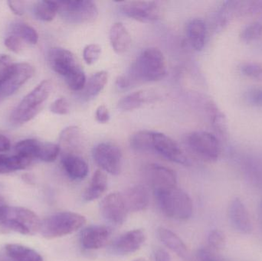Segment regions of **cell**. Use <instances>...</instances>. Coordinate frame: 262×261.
Masks as SVG:
<instances>
[{"mask_svg": "<svg viewBox=\"0 0 262 261\" xmlns=\"http://www.w3.org/2000/svg\"><path fill=\"white\" fill-rule=\"evenodd\" d=\"M258 220H259L260 225H261L262 229V199L259 202L258 207Z\"/></svg>", "mask_w": 262, "mask_h": 261, "instance_id": "53", "label": "cell"}, {"mask_svg": "<svg viewBox=\"0 0 262 261\" xmlns=\"http://www.w3.org/2000/svg\"><path fill=\"white\" fill-rule=\"evenodd\" d=\"M208 243L212 250H222L225 248L226 244V235L220 230H212L208 236Z\"/></svg>", "mask_w": 262, "mask_h": 261, "instance_id": "41", "label": "cell"}, {"mask_svg": "<svg viewBox=\"0 0 262 261\" xmlns=\"http://www.w3.org/2000/svg\"><path fill=\"white\" fill-rule=\"evenodd\" d=\"M167 73L166 58L157 48L142 51L124 75L130 86L140 82H154L163 79Z\"/></svg>", "mask_w": 262, "mask_h": 261, "instance_id": "1", "label": "cell"}, {"mask_svg": "<svg viewBox=\"0 0 262 261\" xmlns=\"http://www.w3.org/2000/svg\"><path fill=\"white\" fill-rule=\"evenodd\" d=\"M124 199L127 211L131 212L144 211L149 206V192L143 185L131 187L125 193Z\"/></svg>", "mask_w": 262, "mask_h": 261, "instance_id": "18", "label": "cell"}, {"mask_svg": "<svg viewBox=\"0 0 262 261\" xmlns=\"http://www.w3.org/2000/svg\"><path fill=\"white\" fill-rule=\"evenodd\" d=\"M10 149V141L6 136L0 134V153L8 151Z\"/></svg>", "mask_w": 262, "mask_h": 261, "instance_id": "51", "label": "cell"}, {"mask_svg": "<svg viewBox=\"0 0 262 261\" xmlns=\"http://www.w3.org/2000/svg\"><path fill=\"white\" fill-rule=\"evenodd\" d=\"M7 3L10 10L15 15H23L25 13V4H26V3L24 1L10 0V1H8Z\"/></svg>", "mask_w": 262, "mask_h": 261, "instance_id": "49", "label": "cell"}, {"mask_svg": "<svg viewBox=\"0 0 262 261\" xmlns=\"http://www.w3.org/2000/svg\"><path fill=\"white\" fill-rule=\"evenodd\" d=\"M243 171L247 178L249 182L252 183L254 186H262V171L259 165L252 159L243 162Z\"/></svg>", "mask_w": 262, "mask_h": 261, "instance_id": "34", "label": "cell"}, {"mask_svg": "<svg viewBox=\"0 0 262 261\" xmlns=\"http://www.w3.org/2000/svg\"><path fill=\"white\" fill-rule=\"evenodd\" d=\"M33 12L35 17L41 21H52L58 13L57 1L37 2L34 5Z\"/></svg>", "mask_w": 262, "mask_h": 261, "instance_id": "31", "label": "cell"}, {"mask_svg": "<svg viewBox=\"0 0 262 261\" xmlns=\"http://www.w3.org/2000/svg\"><path fill=\"white\" fill-rule=\"evenodd\" d=\"M223 257L217 255L213 250L209 248H201L197 251L196 261H222Z\"/></svg>", "mask_w": 262, "mask_h": 261, "instance_id": "47", "label": "cell"}, {"mask_svg": "<svg viewBox=\"0 0 262 261\" xmlns=\"http://www.w3.org/2000/svg\"><path fill=\"white\" fill-rule=\"evenodd\" d=\"M246 100L251 105L262 107V88H252L246 93Z\"/></svg>", "mask_w": 262, "mask_h": 261, "instance_id": "45", "label": "cell"}, {"mask_svg": "<svg viewBox=\"0 0 262 261\" xmlns=\"http://www.w3.org/2000/svg\"><path fill=\"white\" fill-rule=\"evenodd\" d=\"M6 218H12V219H16L18 222L26 225L29 228L32 235L36 234L40 231L41 220L36 214L27 208H23V207H10L7 205L5 210L4 217H3V220Z\"/></svg>", "mask_w": 262, "mask_h": 261, "instance_id": "17", "label": "cell"}, {"mask_svg": "<svg viewBox=\"0 0 262 261\" xmlns=\"http://www.w3.org/2000/svg\"><path fill=\"white\" fill-rule=\"evenodd\" d=\"M261 35L262 23L255 21V22L251 23L243 29L240 35V38L244 42L250 43L258 39Z\"/></svg>", "mask_w": 262, "mask_h": 261, "instance_id": "39", "label": "cell"}, {"mask_svg": "<svg viewBox=\"0 0 262 261\" xmlns=\"http://www.w3.org/2000/svg\"><path fill=\"white\" fill-rule=\"evenodd\" d=\"M240 70L245 76L255 81H262V64L257 62H246L242 64Z\"/></svg>", "mask_w": 262, "mask_h": 261, "instance_id": "40", "label": "cell"}, {"mask_svg": "<svg viewBox=\"0 0 262 261\" xmlns=\"http://www.w3.org/2000/svg\"><path fill=\"white\" fill-rule=\"evenodd\" d=\"M155 196L160 209L167 217L177 220H187L192 216V199L183 190L177 187Z\"/></svg>", "mask_w": 262, "mask_h": 261, "instance_id": "4", "label": "cell"}, {"mask_svg": "<svg viewBox=\"0 0 262 261\" xmlns=\"http://www.w3.org/2000/svg\"><path fill=\"white\" fill-rule=\"evenodd\" d=\"M107 188V177L105 173L101 170L95 172L91 181L90 185L84 194L86 202H92L101 197Z\"/></svg>", "mask_w": 262, "mask_h": 261, "instance_id": "27", "label": "cell"}, {"mask_svg": "<svg viewBox=\"0 0 262 261\" xmlns=\"http://www.w3.org/2000/svg\"><path fill=\"white\" fill-rule=\"evenodd\" d=\"M159 239L166 248L173 251L183 260H188L189 257V251L184 242L175 233L167 228H160L157 231Z\"/></svg>", "mask_w": 262, "mask_h": 261, "instance_id": "23", "label": "cell"}, {"mask_svg": "<svg viewBox=\"0 0 262 261\" xmlns=\"http://www.w3.org/2000/svg\"><path fill=\"white\" fill-rule=\"evenodd\" d=\"M81 131L76 126L66 127L60 133L58 146L63 155L73 154L72 150H75L81 144Z\"/></svg>", "mask_w": 262, "mask_h": 261, "instance_id": "25", "label": "cell"}, {"mask_svg": "<svg viewBox=\"0 0 262 261\" xmlns=\"http://www.w3.org/2000/svg\"><path fill=\"white\" fill-rule=\"evenodd\" d=\"M157 99V96L149 90H138L129 93L118 102V108L122 111H131L140 108L142 106L152 102Z\"/></svg>", "mask_w": 262, "mask_h": 261, "instance_id": "24", "label": "cell"}, {"mask_svg": "<svg viewBox=\"0 0 262 261\" xmlns=\"http://www.w3.org/2000/svg\"><path fill=\"white\" fill-rule=\"evenodd\" d=\"M134 261H145V260H144V259H143V258H138V259H137V260H135Z\"/></svg>", "mask_w": 262, "mask_h": 261, "instance_id": "54", "label": "cell"}, {"mask_svg": "<svg viewBox=\"0 0 262 261\" xmlns=\"http://www.w3.org/2000/svg\"><path fill=\"white\" fill-rule=\"evenodd\" d=\"M14 64L9 55H0V84L6 79Z\"/></svg>", "mask_w": 262, "mask_h": 261, "instance_id": "43", "label": "cell"}, {"mask_svg": "<svg viewBox=\"0 0 262 261\" xmlns=\"http://www.w3.org/2000/svg\"><path fill=\"white\" fill-rule=\"evenodd\" d=\"M101 212L103 217L115 225H122L125 222L127 208L124 196L119 193L107 195L101 203Z\"/></svg>", "mask_w": 262, "mask_h": 261, "instance_id": "12", "label": "cell"}, {"mask_svg": "<svg viewBox=\"0 0 262 261\" xmlns=\"http://www.w3.org/2000/svg\"><path fill=\"white\" fill-rule=\"evenodd\" d=\"M35 73V69L28 63H15L6 79L0 84V97L7 98L13 94L26 84Z\"/></svg>", "mask_w": 262, "mask_h": 261, "instance_id": "10", "label": "cell"}, {"mask_svg": "<svg viewBox=\"0 0 262 261\" xmlns=\"http://www.w3.org/2000/svg\"><path fill=\"white\" fill-rule=\"evenodd\" d=\"M146 240V234L142 229L127 231L116 239L112 249L118 254H128L138 251Z\"/></svg>", "mask_w": 262, "mask_h": 261, "instance_id": "16", "label": "cell"}, {"mask_svg": "<svg viewBox=\"0 0 262 261\" xmlns=\"http://www.w3.org/2000/svg\"><path fill=\"white\" fill-rule=\"evenodd\" d=\"M49 63L54 72L64 78L81 67L75 55L63 48L51 49L49 52Z\"/></svg>", "mask_w": 262, "mask_h": 261, "instance_id": "13", "label": "cell"}, {"mask_svg": "<svg viewBox=\"0 0 262 261\" xmlns=\"http://www.w3.org/2000/svg\"><path fill=\"white\" fill-rule=\"evenodd\" d=\"M10 33L11 35L18 37L23 42L25 41L27 44H35L38 41V35L36 30L29 24L21 21L13 23L11 26Z\"/></svg>", "mask_w": 262, "mask_h": 261, "instance_id": "30", "label": "cell"}, {"mask_svg": "<svg viewBox=\"0 0 262 261\" xmlns=\"http://www.w3.org/2000/svg\"><path fill=\"white\" fill-rule=\"evenodd\" d=\"M228 217L231 226L243 234H249L252 231L250 215L243 201L238 198L232 199L228 208Z\"/></svg>", "mask_w": 262, "mask_h": 261, "instance_id": "14", "label": "cell"}, {"mask_svg": "<svg viewBox=\"0 0 262 261\" xmlns=\"http://www.w3.org/2000/svg\"><path fill=\"white\" fill-rule=\"evenodd\" d=\"M152 151H155L165 159L176 163L183 165H189L190 163L177 143L164 133L154 132Z\"/></svg>", "mask_w": 262, "mask_h": 261, "instance_id": "9", "label": "cell"}, {"mask_svg": "<svg viewBox=\"0 0 262 261\" xmlns=\"http://www.w3.org/2000/svg\"><path fill=\"white\" fill-rule=\"evenodd\" d=\"M209 121L219 137L226 139L228 136L227 120L226 115L220 110L209 119Z\"/></svg>", "mask_w": 262, "mask_h": 261, "instance_id": "37", "label": "cell"}, {"mask_svg": "<svg viewBox=\"0 0 262 261\" xmlns=\"http://www.w3.org/2000/svg\"><path fill=\"white\" fill-rule=\"evenodd\" d=\"M95 117L100 124H107L110 121V113L107 107L104 105L99 106L97 108Z\"/></svg>", "mask_w": 262, "mask_h": 261, "instance_id": "48", "label": "cell"}, {"mask_svg": "<svg viewBox=\"0 0 262 261\" xmlns=\"http://www.w3.org/2000/svg\"><path fill=\"white\" fill-rule=\"evenodd\" d=\"M1 99H2L1 97H0V100H1Z\"/></svg>", "mask_w": 262, "mask_h": 261, "instance_id": "55", "label": "cell"}, {"mask_svg": "<svg viewBox=\"0 0 262 261\" xmlns=\"http://www.w3.org/2000/svg\"><path fill=\"white\" fill-rule=\"evenodd\" d=\"M5 45L15 54H19L23 50V41L15 35H9L5 39Z\"/></svg>", "mask_w": 262, "mask_h": 261, "instance_id": "46", "label": "cell"}, {"mask_svg": "<svg viewBox=\"0 0 262 261\" xmlns=\"http://www.w3.org/2000/svg\"><path fill=\"white\" fill-rule=\"evenodd\" d=\"M112 230L103 225H93L84 228L80 236L81 246L87 250H97L102 248L108 242Z\"/></svg>", "mask_w": 262, "mask_h": 261, "instance_id": "15", "label": "cell"}, {"mask_svg": "<svg viewBox=\"0 0 262 261\" xmlns=\"http://www.w3.org/2000/svg\"><path fill=\"white\" fill-rule=\"evenodd\" d=\"M94 160L102 171L117 176L122 168V153L119 147L111 143H101L94 147Z\"/></svg>", "mask_w": 262, "mask_h": 261, "instance_id": "7", "label": "cell"}, {"mask_svg": "<svg viewBox=\"0 0 262 261\" xmlns=\"http://www.w3.org/2000/svg\"><path fill=\"white\" fill-rule=\"evenodd\" d=\"M121 12L140 22L149 23L160 18V7L154 1H124L118 3Z\"/></svg>", "mask_w": 262, "mask_h": 261, "instance_id": "8", "label": "cell"}, {"mask_svg": "<svg viewBox=\"0 0 262 261\" xmlns=\"http://www.w3.org/2000/svg\"><path fill=\"white\" fill-rule=\"evenodd\" d=\"M52 89V84L50 81H41L15 107L11 114V122L15 125H21L33 119L41 111Z\"/></svg>", "mask_w": 262, "mask_h": 261, "instance_id": "2", "label": "cell"}, {"mask_svg": "<svg viewBox=\"0 0 262 261\" xmlns=\"http://www.w3.org/2000/svg\"><path fill=\"white\" fill-rule=\"evenodd\" d=\"M42 142L34 139H24L15 145L16 154L30 158L31 159H38Z\"/></svg>", "mask_w": 262, "mask_h": 261, "instance_id": "33", "label": "cell"}, {"mask_svg": "<svg viewBox=\"0 0 262 261\" xmlns=\"http://www.w3.org/2000/svg\"><path fill=\"white\" fill-rule=\"evenodd\" d=\"M188 40L194 50L200 52L205 47L207 35L206 24L201 18L191 20L186 28Z\"/></svg>", "mask_w": 262, "mask_h": 261, "instance_id": "22", "label": "cell"}, {"mask_svg": "<svg viewBox=\"0 0 262 261\" xmlns=\"http://www.w3.org/2000/svg\"><path fill=\"white\" fill-rule=\"evenodd\" d=\"M85 222V218L81 215L69 211L58 212L42 221L39 231L45 239H58L75 232Z\"/></svg>", "mask_w": 262, "mask_h": 261, "instance_id": "3", "label": "cell"}, {"mask_svg": "<svg viewBox=\"0 0 262 261\" xmlns=\"http://www.w3.org/2000/svg\"><path fill=\"white\" fill-rule=\"evenodd\" d=\"M61 163L68 176L74 180H81L89 174L87 162L77 155H63Z\"/></svg>", "mask_w": 262, "mask_h": 261, "instance_id": "21", "label": "cell"}, {"mask_svg": "<svg viewBox=\"0 0 262 261\" xmlns=\"http://www.w3.org/2000/svg\"><path fill=\"white\" fill-rule=\"evenodd\" d=\"M50 110L58 115H66L69 113L70 107L67 100L64 98H58L52 103Z\"/></svg>", "mask_w": 262, "mask_h": 261, "instance_id": "44", "label": "cell"}, {"mask_svg": "<svg viewBox=\"0 0 262 261\" xmlns=\"http://www.w3.org/2000/svg\"><path fill=\"white\" fill-rule=\"evenodd\" d=\"M146 172L155 196L177 188V175L171 169L158 164H151Z\"/></svg>", "mask_w": 262, "mask_h": 261, "instance_id": "11", "label": "cell"}, {"mask_svg": "<svg viewBox=\"0 0 262 261\" xmlns=\"http://www.w3.org/2000/svg\"><path fill=\"white\" fill-rule=\"evenodd\" d=\"M8 255L15 261H43L41 256L35 250L15 244L6 246Z\"/></svg>", "mask_w": 262, "mask_h": 261, "instance_id": "29", "label": "cell"}, {"mask_svg": "<svg viewBox=\"0 0 262 261\" xmlns=\"http://www.w3.org/2000/svg\"><path fill=\"white\" fill-rule=\"evenodd\" d=\"M154 131L140 130L133 134L130 145L133 150L139 152L152 151Z\"/></svg>", "mask_w": 262, "mask_h": 261, "instance_id": "32", "label": "cell"}, {"mask_svg": "<svg viewBox=\"0 0 262 261\" xmlns=\"http://www.w3.org/2000/svg\"><path fill=\"white\" fill-rule=\"evenodd\" d=\"M240 1H226L223 3L215 12L213 18L214 29L215 32H220L224 30L232 18L238 16L239 13Z\"/></svg>", "mask_w": 262, "mask_h": 261, "instance_id": "19", "label": "cell"}, {"mask_svg": "<svg viewBox=\"0 0 262 261\" xmlns=\"http://www.w3.org/2000/svg\"><path fill=\"white\" fill-rule=\"evenodd\" d=\"M109 39L113 50L118 55L126 53L131 46V36L125 26L121 22H116L112 26L109 32Z\"/></svg>", "mask_w": 262, "mask_h": 261, "instance_id": "20", "label": "cell"}, {"mask_svg": "<svg viewBox=\"0 0 262 261\" xmlns=\"http://www.w3.org/2000/svg\"><path fill=\"white\" fill-rule=\"evenodd\" d=\"M108 79V75L107 72L101 70L94 74L89 81L86 82L84 89L81 91L83 99L89 101L96 98L105 87Z\"/></svg>", "mask_w": 262, "mask_h": 261, "instance_id": "26", "label": "cell"}, {"mask_svg": "<svg viewBox=\"0 0 262 261\" xmlns=\"http://www.w3.org/2000/svg\"><path fill=\"white\" fill-rule=\"evenodd\" d=\"M69 88L74 91H81L85 86L86 76L81 67L75 70L64 78Z\"/></svg>", "mask_w": 262, "mask_h": 261, "instance_id": "36", "label": "cell"}, {"mask_svg": "<svg viewBox=\"0 0 262 261\" xmlns=\"http://www.w3.org/2000/svg\"><path fill=\"white\" fill-rule=\"evenodd\" d=\"M101 55V46L97 44H88L84 47L83 51V58L86 64H95L99 59Z\"/></svg>", "mask_w": 262, "mask_h": 261, "instance_id": "42", "label": "cell"}, {"mask_svg": "<svg viewBox=\"0 0 262 261\" xmlns=\"http://www.w3.org/2000/svg\"><path fill=\"white\" fill-rule=\"evenodd\" d=\"M58 13L73 24L92 22L98 15L96 4L90 0L58 1Z\"/></svg>", "mask_w": 262, "mask_h": 261, "instance_id": "5", "label": "cell"}, {"mask_svg": "<svg viewBox=\"0 0 262 261\" xmlns=\"http://www.w3.org/2000/svg\"><path fill=\"white\" fill-rule=\"evenodd\" d=\"M186 145L191 151L202 159L209 162H215L220 157V140L212 133L206 131H195L186 138Z\"/></svg>", "mask_w": 262, "mask_h": 261, "instance_id": "6", "label": "cell"}, {"mask_svg": "<svg viewBox=\"0 0 262 261\" xmlns=\"http://www.w3.org/2000/svg\"><path fill=\"white\" fill-rule=\"evenodd\" d=\"M60 152L58 144L42 142L38 159L46 162H54L58 158Z\"/></svg>", "mask_w": 262, "mask_h": 261, "instance_id": "38", "label": "cell"}, {"mask_svg": "<svg viewBox=\"0 0 262 261\" xmlns=\"http://www.w3.org/2000/svg\"><path fill=\"white\" fill-rule=\"evenodd\" d=\"M155 261H172L169 254L162 248H157L154 252Z\"/></svg>", "mask_w": 262, "mask_h": 261, "instance_id": "50", "label": "cell"}, {"mask_svg": "<svg viewBox=\"0 0 262 261\" xmlns=\"http://www.w3.org/2000/svg\"><path fill=\"white\" fill-rule=\"evenodd\" d=\"M12 233H18L23 235H32L29 228L12 218H6L0 222V234H9Z\"/></svg>", "mask_w": 262, "mask_h": 261, "instance_id": "35", "label": "cell"}, {"mask_svg": "<svg viewBox=\"0 0 262 261\" xmlns=\"http://www.w3.org/2000/svg\"><path fill=\"white\" fill-rule=\"evenodd\" d=\"M32 162V159L30 158L21 155L8 156L0 154V174L25 170L30 165Z\"/></svg>", "mask_w": 262, "mask_h": 261, "instance_id": "28", "label": "cell"}, {"mask_svg": "<svg viewBox=\"0 0 262 261\" xmlns=\"http://www.w3.org/2000/svg\"><path fill=\"white\" fill-rule=\"evenodd\" d=\"M6 205L5 201L3 200V198L0 197V222L3 219L5 214V210H6Z\"/></svg>", "mask_w": 262, "mask_h": 261, "instance_id": "52", "label": "cell"}]
</instances>
